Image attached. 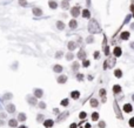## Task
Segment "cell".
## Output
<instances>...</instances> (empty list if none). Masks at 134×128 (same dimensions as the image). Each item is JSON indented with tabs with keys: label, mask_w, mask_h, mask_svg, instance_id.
I'll return each instance as SVG.
<instances>
[{
	"label": "cell",
	"mask_w": 134,
	"mask_h": 128,
	"mask_svg": "<svg viewBox=\"0 0 134 128\" xmlns=\"http://www.w3.org/2000/svg\"><path fill=\"white\" fill-rule=\"evenodd\" d=\"M99 117H100V115H99L98 112H93L92 115H91V119H92V121H94V122H98V121H99Z\"/></svg>",
	"instance_id": "obj_33"
},
{
	"label": "cell",
	"mask_w": 134,
	"mask_h": 128,
	"mask_svg": "<svg viewBox=\"0 0 134 128\" xmlns=\"http://www.w3.org/2000/svg\"><path fill=\"white\" fill-rule=\"evenodd\" d=\"M17 120H18L19 122H25V121L27 120V115H26L25 113H22V112H21V113H19V114H18Z\"/></svg>",
	"instance_id": "obj_28"
},
{
	"label": "cell",
	"mask_w": 134,
	"mask_h": 128,
	"mask_svg": "<svg viewBox=\"0 0 134 128\" xmlns=\"http://www.w3.org/2000/svg\"><path fill=\"white\" fill-rule=\"evenodd\" d=\"M60 5H61V8H62L63 11L70 10V8H71V7H70V1H68V0H62Z\"/></svg>",
	"instance_id": "obj_26"
},
{
	"label": "cell",
	"mask_w": 134,
	"mask_h": 128,
	"mask_svg": "<svg viewBox=\"0 0 134 128\" xmlns=\"http://www.w3.org/2000/svg\"><path fill=\"white\" fill-rule=\"evenodd\" d=\"M89 105H91L92 108H97V107L99 106V100H98L97 98H92V99L89 100Z\"/></svg>",
	"instance_id": "obj_27"
},
{
	"label": "cell",
	"mask_w": 134,
	"mask_h": 128,
	"mask_svg": "<svg viewBox=\"0 0 134 128\" xmlns=\"http://www.w3.org/2000/svg\"><path fill=\"white\" fill-rule=\"evenodd\" d=\"M130 99H132V102H134V93H132V95H130Z\"/></svg>",
	"instance_id": "obj_56"
},
{
	"label": "cell",
	"mask_w": 134,
	"mask_h": 128,
	"mask_svg": "<svg viewBox=\"0 0 134 128\" xmlns=\"http://www.w3.org/2000/svg\"><path fill=\"white\" fill-rule=\"evenodd\" d=\"M132 19H133V18H132V14H127V15H126V18H125V20H123V25L129 24Z\"/></svg>",
	"instance_id": "obj_39"
},
{
	"label": "cell",
	"mask_w": 134,
	"mask_h": 128,
	"mask_svg": "<svg viewBox=\"0 0 134 128\" xmlns=\"http://www.w3.org/2000/svg\"><path fill=\"white\" fill-rule=\"evenodd\" d=\"M68 116H70V112H63V113H61V114L58 115V117H56V122H61V121L66 120Z\"/></svg>",
	"instance_id": "obj_15"
},
{
	"label": "cell",
	"mask_w": 134,
	"mask_h": 128,
	"mask_svg": "<svg viewBox=\"0 0 134 128\" xmlns=\"http://www.w3.org/2000/svg\"><path fill=\"white\" fill-rule=\"evenodd\" d=\"M38 107H39L40 109H46L47 105H46V102H44V101H40V102L38 103Z\"/></svg>",
	"instance_id": "obj_42"
},
{
	"label": "cell",
	"mask_w": 134,
	"mask_h": 128,
	"mask_svg": "<svg viewBox=\"0 0 134 128\" xmlns=\"http://www.w3.org/2000/svg\"><path fill=\"white\" fill-rule=\"evenodd\" d=\"M122 112L126 113V114H129L133 112V105L130 102H125L123 106H122Z\"/></svg>",
	"instance_id": "obj_9"
},
{
	"label": "cell",
	"mask_w": 134,
	"mask_h": 128,
	"mask_svg": "<svg viewBox=\"0 0 134 128\" xmlns=\"http://www.w3.org/2000/svg\"><path fill=\"white\" fill-rule=\"evenodd\" d=\"M55 27H56L59 31H63V30H65V27H66V25H65V23H63V21L58 20V21L55 23Z\"/></svg>",
	"instance_id": "obj_25"
},
{
	"label": "cell",
	"mask_w": 134,
	"mask_h": 128,
	"mask_svg": "<svg viewBox=\"0 0 134 128\" xmlns=\"http://www.w3.org/2000/svg\"><path fill=\"white\" fill-rule=\"evenodd\" d=\"M81 15L84 19H92V15H91V11L88 8H84L81 11Z\"/></svg>",
	"instance_id": "obj_16"
},
{
	"label": "cell",
	"mask_w": 134,
	"mask_h": 128,
	"mask_svg": "<svg viewBox=\"0 0 134 128\" xmlns=\"http://www.w3.org/2000/svg\"><path fill=\"white\" fill-rule=\"evenodd\" d=\"M89 66H91V61H89L88 59H85V60L81 61V67H84V68H88Z\"/></svg>",
	"instance_id": "obj_36"
},
{
	"label": "cell",
	"mask_w": 134,
	"mask_h": 128,
	"mask_svg": "<svg viewBox=\"0 0 134 128\" xmlns=\"http://www.w3.org/2000/svg\"><path fill=\"white\" fill-rule=\"evenodd\" d=\"M85 41H86V44L91 45V44H94V42H95V38L91 34V35H88V37L86 38V40H85Z\"/></svg>",
	"instance_id": "obj_34"
},
{
	"label": "cell",
	"mask_w": 134,
	"mask_h": 128,
	"mask_svg": "<svg viewBox=\"0 0 134 128\" xmlns=\"http://www.w3.org/2000/svg\"><path fill=\"white\" fill-rule=\"evenodd\" d=\"M53 114H55V115H59V114H60V110H59L58 108H54V109H53Z\"/></svg>",
	"instance_id": "obj_48"
},
{
	"label": "cell",
	"mask_w": 134,
	"mask_h": 128,
	"mask_svg": "<svg viewBox=\"0 0 134 128\" xmlns=\"http://www.w3.org/2000/svg\"><path fill=\"white\" fill-rule=\"evenodd\" d=\"M6 110H7V113H10V114H14V113H15V106H14L13 103H7V105H6Z\"/></svg>",
	"instance_id": "obj_22"
},
{
	"label": "cell",
	"mask_w": 134,
	"mask_h": 128,
	"mask_svg": "<svg viewBox=\"0 0 134 128\" xmlns=\"http://www.w3.org/2000/svg\"><path fill=\"white\" fill-rule=\"evenodd\" d=\"M112 55H113L114 58L119 59V58L122 55V47H121V46H119V45L114 46V47H113V49H112Z\"/></svg>",
	"instance_id": "obj_5"
},
{
	"label": "cell",
	"mask_w": 134,
	"mask_h": 128,
	"mask_svg": "<svg viewBox=\"0 0 134 128\" xmlns=\"http://www.w3.org/2000/svg\"><path fill=\"white\" fill-rule=\"evenodd\" d=\"M68 27H70L71 30H77V28H78V21H77L75 19L70 20V23H68Z\"/></svg>",
	"instance_id": "obj_24"
},
{
	"label": "cell",
	"mask_w": 134,
	"mask_h": 128,
	"mask_svg": "<svg viewBox=\"0 0 134 128\" xmlns=\"http://www.w3.org/2000/svg\"><path fill=\"white\" fill-rule=\"evenodd\" d=\"M85 128H92V127H91L89 123H86V124H85Z\"/></svg>",
	"instance_id": "obj_55"
},
{
	"label": "cell",
	"mask_w": 134,
	"mask_h": 128,
	"mask_svg": "<svg viewBox=\"0 0 134 128\" xmlns=\"http://www.w3.org/2000/svg\"><path fill=\"white\" fill-rule=\"evenodd\" d=\"M77 58L79 59V60H85V59H87V53H86V51L84 49V47H81L80 49H79V52H78V54H77Z\"/></svg>",
	"instance_id": "obj_11"
},
{
	"label": "cell",
	"mask_w": 134,
	"mask_h": 128,
	"mask_svg": "<svg viewBox=\"0 0 134 128\" xmlns=\"http://www.w3.org/2000/svg\"><path fill=\"white\" fill-rule=\"evenodd\" d=\"M98 126H99V128H106V122L101 120V121H99Z\"/></svg>",
	"instance_id": "obj_47"
},
{
	"label": "cell",
	"mask_w": 134,
	"mask_h": 128,
	"mask_svg": "<svg viewBox=\"0 0 134 128\" xmlns=\"http://www.w3.org/2000/svg\"><path fill=\"white\" fill-rule=\"evenodd\" d=\"M115 65H116V58H114L113 55H111V56L106 58V60L104 62V71L112 69V68H114Z\"/></svg>",
	"instance_id": "obj_2"
},
{
	"label": "cell",
	"mask_w": 134,
	"mask_h": 128,
	"mask_svg": "<svg viewBox=\"0 0 134 128\" xmlns=\"http://www.w3.org/2000/svg\"><path fill=\"white\" fill-rule=\"evenodd\" d=\"M68 1H70V0H68Z\"/></svg>",
	"instance_id": "obj_61"
},
{
	"label": "cell",
	"mask_w": 134,
	"mask_h": 128,
	"mask_svg": "<svg viewBox=\"0 0 134 128\" xmlns=\"http://www.w3.org/2000/svg\"><path fill=\"white\" fill-rule=\"evenodd\" d=\"M18 128H27V127H26V126H25V124H21V126H19V127H18Z\"/></svg>",
	"instance_id": "obj_58"
},
{
	"label": "cell",
	"mask_w": 134,
	"mask_h": 128,
	"mask_svg": "<svg viewBox=\"0 0 134 128\" xmlns=\"http://www.w3.org/2000/svg\"><path fill=\"white\" fill-rule=\"evenodd\" d=\"M12 98H13L12 93H5L4 94V100H11Z\"/></svg>",
	"instance_id": "obj_43"
},
{
	"label": "cell",
	"mask_w": 134,
	"mask_h": 128,
	"mask_svg": "<svg viewBox=\"0 0 134 128\" xmlns=\"http://www.w3.org/2000/svg\"><path fill=\"white\" fill-rule=\"evenodd\" d=\"M70 128H78V124L77 123H71L70 124Z\"/></svg>",
	"instance_id": "obj_52"
},
{
	"label": "cell",
	"mask_w": 134,
	"mask_h": 128,
	"mask_svg": "<svg viewBox=\"0 0 134 128\" xmlns=\"http://www.w3.org/2000/svg\"><path fill=\"white\" fill-rule=\"evenodd\" d=\"M79 117H80L81 120H85V119L87 117V113H86V112H80V113H79Z\"/></svg>",
	"instance_id": "obj_45"
},
{
	"label": "cell",
	"mask_w": 134,
	"mask_h": 128,
	"mask_svg": "<svg viewBox=\"0 0 134 128\" xmlns=\"http://www.w3.org/2000/svg\"><path fill=\"white\" fill-rule=\"evenodd\" d=\"M32 12H33V14H34L35 17H41V15H42V13H44V12H42V10H41L40 7H37V6L32 8Z\"/></svg>",
	"instance_id": "obj_19"
},
{
	"label": "cell",
	"mask_w": 134,
	"mask_h": 128,
	"mask_svg": "<svg viewBox=\"0 0 134 128\" xmlns=\"http://www.w3.org/2000/svg\"><path fill=\"white\" fill-rule=\"evenodd\" d=\"M37 121H38V122L45 121V116H44L42 114H38V115H37Z\"/></svg>",
	"instance_id": "obj_44"
},
{
	"label": "cell",
	"mask_w": 134,
	"mask_h": 128,
	"mask_svg": "<svg viewBox=\"0 0 134 128\" xmlns=\"http://www.w3.org/2000/svg\"><path fill=\"white\" fill-rule=\"evenodd\" d=\"M81 67V65L79 64V61H74L72 65H71V68H72V71L73 72H75V73H78L79 72V68Z\"/></svg>",
	"instance_id": "obj_23"
},
{
	"label": "cell",
	"mask_w": 134,
	"mask_h": 128,
	"mask_svg": "<svg viewBox=\"0 0 134 128\" xmlns=\"http://www.w3.org/2000/svg\"><path fill=\"white\" fill-rule=\"evenodd\" d=\"M87 30L89 32V34L94 35V34H98V33H101L102 30L99 25V23L95 20V19H89V23H88V26H87Z\"/></svg>",
	"instance_id": "obj_1"
},
{
	"label": "cell",
	"mask_w": 134,
	"mask_h": 128,
	"mask_svg": "<svg viewBox=\"0 0 134 128\" xmlns=\"http://www.w3.org/2000/svg\"><path fill=\"white\" fill-rule=\"evenodd\" d=\"M128 126H129L130 128H134V116L129 119V121H128Z\"/></svg>",
	"instance_id": "obj_46"
},
{
	"label": "cell",
	"mask_w": 134,
	"mask_h": 128,
	"mask_svg": "<svg viewBox=\"0 0 134 128\" xmlns=\"http://www.w3.org/2000/svg\"><path fill=\"white\" fill-rule=\"evenodd\" d=\"M78 46H79V45H78L75 41H73V40L67 42V48H68V51H70V52H73V51H75V49L78 48Z\"/></svg>",
	"instance_id": "obj_14"
},
{
	"label": "cell",
	"mask_w": 134,
	"mask_h": 128,
	"mask_svg": "<svg viewBox=\"0 0 134 128\" xmlns=\"http://www.w3.org/2000/svg\"><path fill=\"white\" fill-rule=\"evenodd\" d=\"M63 55H65V53H63L62 51H58V52L55 53V55H54V56H55V59H61Z\"/></svg>",
	"instance_id": "obj_41"
},
{
	"label": "cell",
	"mask_w": 134,
	"mask_h": 128,
	"mask_svg": "<svg viewBox=\"0 0 134 128\" xmlns=\"http://www.w3.org/2000/svg\"><path fill=\"white\" fill-rule=\"evenodd\" d=\"M0 117H1V119H5V117H6V113H0Z\"/></svg>",
	"instance_id": "obj_53"
},
{
	"label": "cell",
	"mask_w": 134,
	"mask_h": 128,
	"mask_svg": "<svg viewBox=\"0 0 134 128\" xmlns=\"http://www.w3.org/2000/svg\"><path fill=\"white\" fill-rule=\"evenodd\" d=\"M132 18H133V20H134V13H132Z\"/></svg>",
	"instance_id": "obj_59"
},
{
	"label": "cell",
	"mask_w": 134,
	"mask_h": 128,
	"mask_svg": "<svg viewBox=\"0 0 134 128\" xmlns=\"http://www.w3.org/2000/svg\"><path fill=\"white\" fill-rule=\"evenodd\" d=\"M129 27H130V31H134V23H132V24L129 25Z\"/></svg>",
	"instance_id": "obj_54"
},
{
	"label": "cell",
	"mask_w": 134,
	"mask_h": 128,
	"mask_svg": "<svg viewBox=\"0 0 134 128\" xmlns=\"http://www.w3.org/2000/svg\"><path fill=\"white\" fill-rule=\"evenodd\" d=\"M67 80H68V76L65 75V74H60L58 78H56V82L59 85H65L67 82Z\"/></svg>",
	"instance_id": "obj_13"
},
{
	"label": "cell",
	"mask_w": 134,
	"mask_h": 128,
	"mask_svg": "<svg viewBox=\"0 0 134 128\" xmlns=\"http://www.w3.org/2000/svg\"><path fill=\"white\" fill-rule=\"evenodd\" d=\"M113 108H114V112H115L116 117H118L119 120H122V119H123V115H122V112H121L120 107H119L118 100H114V102H113Z\"/></svg>",
	"instance_id": "obj_4"
},
{
	"label": "cell",
	"mask_w": 134,
	"mask_h": 128,
	"mask_svg": "<svg viewBox=\"0 0 134 128\" xmlns=\"http://www.w3.org/2000/svg\"><path fill=\"white\" fill-rule=\"evenodd\" d=\"M60 105L62 106V107H67L70 105V99L68 98H65V99H62L61 101H60Z\"/></svg>",
	"instance_id": "obj_37"
},
{
	"label": "cell",
	"mask_w": 134,
	"mask_h": 128,
	"mask_svg": "<svg viewBox=\"0 0 134 128\" xmlns=\"http://www.w3.org/2000/svg\"><path fill=\"white\" fill-rule=\"evenodd\" d=\"M70 95H71V99H73V100H79L81 94H80L79 90H72V92L70 93Z\"/></svg>",
	"instance_id": "obj_21"
},
{
	"label": "cell",
	"mask_w": 134,
	"mask_h": 128,
	"mask_svg": "<svg viewBox=\"0 0 134 128\" xmlns=\"http://www.w3.org/2000/svg\"><path fill=\"white\" fill-rule=\"evenodd\" d=\"M99 95H100V98H101V102L105 103V102L107 101V90H106L105 88H100V89H99Z\"/></svg>",
	"instance_id": "obj_12"
},
{
	"label": "cell",
	"mask_w": 134,
	"mask_h": 128,
	"mask_svg": "<svg viewBox=\"0 0 134 128\" xmlns=\"http://www.w3.org/2000/svg\"><path fill=\"white\" fill-rule=\"evenodd\" d=\"M87 79H88L89 81H92V80L94 79V75H92V74H89V75H87Z\"/></svg>",
	"instance_id": "obj_51"
},
{
	"label": "cell",
	"mask_w": 134,
	"mask_h": 128,
	"mask_svg": "<svg viewBox=\"0 0 134 128\" xmlns=\"http://www.w3.org/2000/svg\"><path fill=\"white\" fill-rule=\"evenodd\" d=\"M44 126H45L46 128H51V127L54 126V121H53L52 119H47V120L44 121Z\"/></svg>",
	"instance_id": "obj_30"
},
{
	"label": "cell",
	"mask_w": 134,
	"mask_h": 128,
	"mask_svg": "<svg viewBox=\"0 0 134 128\" xmlns=\"http://www.w3.org/2000/svg\"><path fill=\"white\" fill-rule=\"evenodd\" d=\"M62 71H63V67H62L61 65L55 64V65L53 66V72H54V73H56V74H61Z\"/></svg>",
	"instance_id": "obj_18"
},
{
	"label": "cell",
	"mask_w": 134,
	"mask_h": 128,
	"mask_svg": "<svg viewBox=\"0 0 134 128\" xmlns=\"http://www.w3.org/2000/svg\"><path fill=\"white\" fill-rule=\"evenodd\" d=\"M132 4H134V0H132Z\"/></svg>",
	"instance_id": "obj_60"
},
{
	"label": "cell",
	"mask_w": 134,
	"mask_h": 128,
	"mask_svg": "<svg viewBox=\"0 0 134 128\" xmlns=\"http://www.w3.org/2000/svg\"><path fill=\"white\" fill-rule=\"evenodd\" d=\"M102 52H104V54H105V56H106V58L111 56V48H109V45H108V42H107V38H106V35H104V41H102Z\"/></svg>",
	"instance_id": "obj_3"
},
{
	"label": "cell",
	"mask_w": 134,
	"mask_h": 128,
	"mask_svg": "<svg viewBox=\"0 0 134 128\" xmlns=\"http://www.w3.org/2000/svg\"><path fill=\"white\" fill-rule=\"evenodd\" d=\"M93 58H94V60H99V59L101 58V52H100V51H94Z\"/></svg>",
	"instance_id": "obj_38"
},
{
	"label": "cell",
	"mask_w": 134,
	"mask_h": 128,
	"mask_svg": "<svg viewBox=\"0 0 134 128\" xmlns=\"http://www.w3.org/2000/svg\"><path fill=\"white\" fill-rule=\"evenodd\" d=\"M75 79H77L79 82H82V81L85 80V74H84V73H79V72H78V73L75 74Z\"/></svg>",
	"instance_id": "obj_32"
},
{
	"label": "cell",
	"mask_w": 134,
	"mask_h": 128,
	"mask_svg": "<svg viewBox=\"0 0 134 128\" xmlns=\"http://www.w3.org/2000/svg\"><path fill=\"white\" fill-rule=\"evenodd\" d=\"M112 92H113V94L116 96V95H120L121 93H122V87L119 85V83H115V85H113V87H112Z\"/></svg>",
	"instance_id": "obj_10"
},
{
	"label": "cell",
	"mask_w": 134,
	"mask_h": 128,
	"mask_svg": "<svg viewBox=\"0 0 134 128\" xmlns=\"http://www.w3.org/2000/svg\"><path fill=\"white\" fill-rule=\"evenodd\" d=\"M129 48H130L132 51H134V41H130V42H129Z\"/></svg>",
	"instance_id": "obj_49"
},
{
	"label": "cell",
	"mask_w": 134,
	"mask_h": 128,
	"mask_svg": "<svg viewBox=\"0 0 134 128\" xmlns=\"http://www.w3.org/2000/svg\"><path fill=\"white\" fill-rule=\"evenodd\" d=\"M113 74H114V76H115L116 79H121V78L123 76V72H122L121 68H115Z\"/></svg>",
	"instance_id": "obj_20"
},
{
	"label": "cell",
	"mask_w": 134,
	"mask_h": 128,
	"mask_svg": "<svg viewBox=\"0 0 134 128\" xmlns=\"http://www.w3.org/2000/svg\"><path fill=\"white\" fill-rule=\"evenodd\" d=\"M65 58H66L67 61H72L74 59V53L73 52H68L67 54H65Z\"/></svg>",
	"instance_id": "obj_35"
},
{
	"label": "cell",
	"mask_w": 134,
	"mask_h": 128,
	"mask_svg": "<svg viewBox=\"0 0 134 128\" xmlns=\"http://www.w3.org/2000/svg\"><path fill=\"white\" fill-rule=\"evenodd\" d=\"M4 124H5V122L3 120H0V126H4Z\"/></svg>",
	"instance_id": "obj_57"
},
{
	"label": "cell",
	"mask_w": 134,
	"mask_h": 128,
	"mask_svg": "<svg viewBox=\"0 0 134 128\" xmlns=\"http://www.w3.org/2000/svg\"><path fill=\"white\" fill-rule=\"evenodd\" d=\"M81 14V8H80V6H74V7H72L71 8V15L75 19V18H78L79 15Z\"/></svg>",
	"instance_id": "obj_6"
},
{
	"label": "cell",
	"mask_w": 134,
	"mask_h": 128,
	"mask_svg": "<svg viewBox=\"0 0 134 128\" xmlns=\"http://www.w3.org/2000/svg\"><path fill=\"white\" fill-rule=\"evenodd\" d=\"M18 4H19V6H21V7H27V5H28L27 0H18Z\"/></svg>",
	"instance_id": "obj_40"
},
{
	"label": "cell",
	"mask_w": 134,
	"mask_h": 128,
	"mask_svg": "<svg viewBox=\"0 0 134 128\" xmlns=\"http://www.w3.org/2000/svg\"><path fill=\"white\" fill-rule=\"evenodd\" d=\"M120 40L121 41H128L129 38H130V31H122L119 35Z\"/></svg>",
	"instance_id": "obj_7"
},
{
	"label": "cell",
	"mask_w": 134,
	"mask_h": 128,
	"mask_svg": "<svg viewBox=\"0 0 134 128\" xmlns=\"http://www.w3.org/2000/svg\"><path fill=\"white\" fill-rule=\"evenodd\" d=\"M48 6H49L51 10H56L58 6H59V4L55 1V0H49V1H48Z\"/></svg>",
	"instance_id": "obj_29"
},
{
	"label": "cell",
	"mask_w": 134,
	"mask_h": 128,
	"mask_svg": "<svg viewBox=\"0 0 134 128\" xmlns=\"http://www.w3.org/2000/svg\"><path fill=\"white\" fill-rule=\"evenodd\" d=\"M33 95L35 96V98H42L44 96V90L41 89V88H34L33 89Z\"/></svg>",
	"instance_id": "obj_17"
},
{
	"label": "cell",
	"mask_w": 134,
	"mask_h": 128,
	"mask_svg": "<svg viewBox=\"0 0 134 128\" xmlns=\"http://www.w3.org/2000/svg\"><path fill=\"white\" fill-rule=\"evenodd\" d=\"M18 120L17 119H11V120H8V126L11 127V128H15V127H18Z\"/></svg>",
	"instance_id": "obj_31"
},
{
	"label": "cell",
	"mask_w": 134,
	"mask_h": 128,
	"mask_svg": "<svg viewBox=\"0 0 134 128\" xmlns=\"http://www.w3.org/2000/svg\"><path fill=\"white\" fill-rule=\"evenodd\" d=\"M129 11H130L132 13H134V4H130V6H129Z\"/></svg>",
	"instance_id": "obj_50"
},
{
	"label": "cell",
	"mask_w": 134,
	"mask_h": 128,
	"mask_svg": "<svg viewBox=\"0 0 134 128\" xmlns=\"http://www.w3.org/2000/svg\"><path fill=\"white\" fill-rule=\"evenodd\" d=\"M26 100L28 102L30 106H37L39 102H38V98H35L34 95H27L26 96Z\"/></svg>",
	"instance_id": "obj_8"
}]
</instances>
